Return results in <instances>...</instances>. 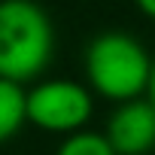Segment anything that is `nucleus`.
<instances>
[{"label": "nucleus", "instance_id": "f257e3e1", "mask_svg": "<svg viewBox=\"0 0 155 155\" xmlns=\"http://www.w3.org/2000/svg\"><path fill=\"white\" fill-rule=\"evenodd\" d=\"M55 55V28L34 0H0V79L37 82Z\"/></svg>", "mask_w": 155, "mask_h": 155}, {"label": "nucleus", "instance_id": "f03ea898", "mask_svg": "<svg viewBox=\"0 0 155 155\" xmlns=\"http://www.w3.org/2000/svg\"><path fill=\"white\" fill-rule=\"evenodd\" d=\"M152 64L155 61L143 43L119 31L97 34L85 49V76L91 91L116 104H128L146 94Z\"/></svg>", "mask_w": 155, "mask_h": 155}, {"label": "nucleus", "instance_id": "7ed1b4c3", "mask_svg": "<svg viewBox=\"0 0 155 155\" xmlns=\"http://www.w3.org/2000/svg\"><path fill=\"white\" fill-rule=\"evenodd\" d=\"M94 113V94L73 79H40L28 88V122L37 131L70 137L85 131Z\"/></svg>", "mask_w": 155, "mask_h": 155}, {"label": "nucleus", "instance_id": "20e7f679", "mask_svg": "<svg viewBox=\"0 0 155 155\" xmlns=\"http://www.w3.org/2000/svg\"><path fill=\"white\" fill-rule=\"evenodd\" d=\"M104 134L116 155H149L155 149V107L146 97L119 104Z\"/></svg>", "mask_w": 155, "mask_h": 155}, {"label": "nucleus", "instance_id": "39448f33", "mask_svg": "<svg viewBox=\"0 0 155 155\" xmlns=\"http://www.w3.org/2000/svg\"><path fill=\"white\" fill-rule=\"evenodd\" d=\"M28 125V91L18 82L0 79V143L12 140Z\"/></svg>", "mask_w": 155, "mask_h": 155}, {"label": "nucleus", "instance_id": "423d86ee", "mask_svg": "<svg viewBox=\"0 0 155 155\" xmlns=\"http://www.w3.org/2000/svg\"><path fill=\"white\" fill-rule=\"evenodd\" d=\"M55 155H116L113 143L107 140V134L97 131H76L70 137L61 140Z\"/></svg>", "mask_w": 155, "mask_h": 155}, {"label": "nucleus", "instance_id": "0eeeda50", "mask_svg": "<svg viewBox=\"0 0 155 155\" xmlns=\"http://www.w3.org/2000/svg\"><path fill=\"white\" fill-rule=\"evenodd\" d=\"M134 3H137V9H140L146 18L155 21V0H134Z\"/></svg>", "mask_w": 155, "mask_h": 155}, {"label": "nucleus", "instance_id": "6e6552de", "mask_svg": "<svg viewBox=\"0 0 155 155\" xmlns=\"http://www.w3.org/2000/svg\"><path fill=\"white\" fill-rule=\"evenodd\" d=\"M146 101L155 107V64H152V76H149V88H146Z\"/></svg>", "mask_w": 155, "mask_h": 155}]
</instances>
